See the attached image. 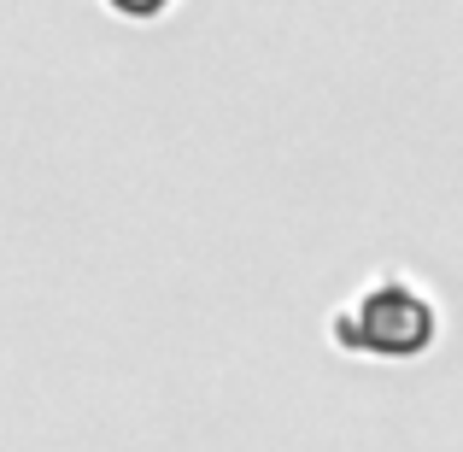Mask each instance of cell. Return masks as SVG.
<instances>
[{
	"mask_svg": "<svg viewBox=\"0 0 463 452\" xmlns=\"http://www.w3.org/2000/svg\"><path fill=\"white\" fill-rule=\"evenodd\" d=\"M434 329H440L434 305L399 276H382L370 294L335 312V341L352 352H370V359H417L434 347Z\"/></svg>",
	"mask_w": 463,
	"mask_h": 452,
	"instance_id": "1",
	"label": "cell"
},
{
	"mask_svg": "<svg viewBox=\"0 0 463 452\" xmlns=\"http://www.w3.org/2000/svg\"><path fill=\"white\" fill-rule=\"evenodd\" d=\"M118 12H136V18H153V12H165L170 0H112Z\"/></svg>",
	"mask_w": 463,
	"mask_h": 452,
	"instance_id": "2",
	"label": "cell"
}]
</instances>
